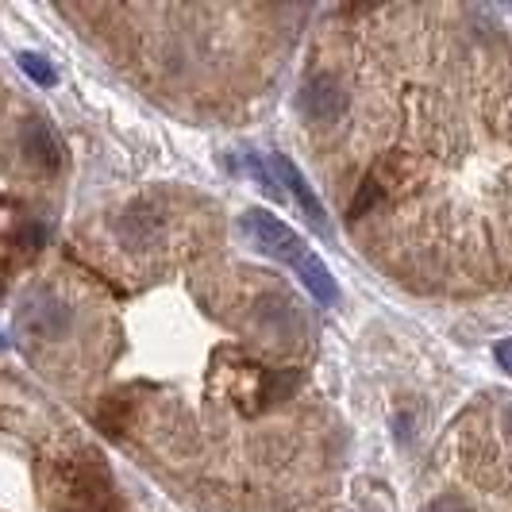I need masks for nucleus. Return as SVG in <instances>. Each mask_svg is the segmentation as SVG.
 Wrapping results in <instances>:
<instances>
[{"label":"nucleus","instance_id":"1","mask_svg":"<svg viewBox=\"0 0 512 512\" xmlns=\"http://www.w3.org/2000/svg\"><path fill=\"white\" fill-rule=\"evenodd\" d=\"M239 228L251 235V243H255L258 251L282 258L285 266H289V270L301 278V285H305V289L316 297V301H320V305H335V301H339V289H335L332 270L320 262V255H316V251H308L305 239L289 228L285 220L270 216L266 208H247V212L239 216Z\"/></svg>","mask_w":512,"mask_h":512},{"label":"nucleus","instance_id":"2","mask_svg":"<svg viewBox=\"0 0 512 512\" xmlns=\"http://www.w3.org/2000/svg\"><path fill=\"white\" fill-rule=\"evenodd\" d=\"M270 166H274V174H278V185H282L285 193L297 201V208L305 212L308 220H312V228L316 231H324L328 235V212H324V205L316 201V193H312V185L305 181V174L289 162V154H270Z\"/></svg>","mask_w":512,"mask_h":512},{"label":"nucleus","instance_id":"3","mask_svg":"<svg viewBox=\"0 0 512 512\" xmlns=\"http://www.w3.org/2000/svg\"><path fill=\"white\" fill-rule=\"evenodd\" d=\"M24 147L35 166H43V170H58L62 166V147H58L54 131L43 120H27L24 124Z\"/></svg>","mask_w":512,"mask_h":512},{"label":"nucleus","instance_id":"4","mask_svg":"<svg viewBox=\"0 0 512 512\" xmlns=\"http://www.w3.org/2000/svg\"><path fill=\"white\" fill-rule=\"evenodd\" d=\"M20 62H24V74L27 77H35L39 85H54V70H51V62H47L43 54H24Z\"/></svg>","mask_w":512,"mask_h":512},{"label":"nucleus","instance_id":"5","mask_svg":"<svg viewBox=\"0 0 512 512\" xmlns=\"http://www.w3.org/2000/svg\"><path fill=\"white\" fill-rule=\"evenodd\" d=\"M493 355H497V362H501V370H509L512 374V339H501Z\"/></svg>","mask_w":512,"mask_h":512}]
</instances>
